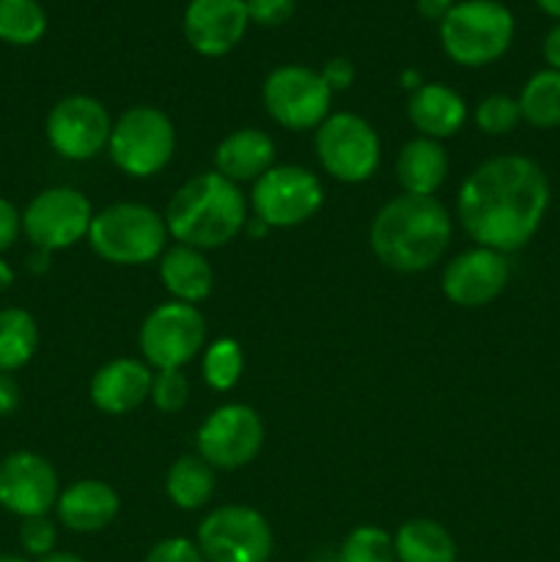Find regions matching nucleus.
<instances>
[{
    "mask_svg": "<svg viewBox=\"0 0 560 562\" xmlns=\"http://www.w3.org/2000/svg\"><path fill=\"white\" fill-rule=\"evenodd\" d=\"M253 209L269 228H294L318 212L324 201L322 181L296 165L269 168L253 187Z\"/></svg>",
    "mask_w": 560,
    "mask_h": 562,
    "instance_id": "9b49d317",
    "label": "nucleus"
},
{
    "mask_svg": "<svg viewBox=\"0 0 560 562\" xmlns=\"http://www.w3.org/2000/svg\"><path fill=\"white\" fill-rule=\"evenodd\" d=\"M250 22L261 27H278L291 20L296 3L294 0H245Z\"/></svg>",
    "mask_w": 560,
    "mask_h": 562,
    "instance_id": "72a5a7b5",
    "label": "nucleus"
},
{
    "mask_svg": "<svg viewBox=\"0 0 560 562\" xmlns=\"http://www.w3.org/2000/svg\"><path fill=\"white\" fill-rule=\"evenodd\" d=\"M450 214L434 195L393 198L379 209L371 225V247L395 272H423L434 267L450 241Z\"/></svg>",
    "mask_w": 560,
    "mask_h": 562,
    "instance_id": "f03ea898",
    "label": "nucleus"
},
{
    "mask_svg": "<svg viewBox=\"0 0 560 562\" xmlns=\"http://www.w3.org/2000/svg\"><path fill=\"white\" fill-rule=\"evenodd\" d=\"M549 206L547 173L519 154L486 159L459 190V220L478 247L514 252L541 228Z\"/></svg>",
    "mask_w": 560,
    "mask_h": 562,
    "instance_id": "f257e3e1",
    "label": "nucleus"
},
{
    "mask_svg": "<svg viewBox=\"0 0 560 562\" xmlns=\"http://www.w3.org/2000/svg\"><path fill=\"white\" fill-rule=\"evenodd\" d=\"M250 16L245 0H190L184 11V36L195 53L220 58L245 36Z\"/></svg>",
    "mask_w": 560,
    "mask_h": 562,
    "instance_id": "f3484780",
    "label": "nucleus"
},
{
    "mask_svg": "<svg viewBox=\"0 0 560 562\" xmlns=\"http://www.w3.org/2000/svg\"><path fill=\"white\" fill-rule=\"evenodd\" d=\"M242 349L236 340L220 338L214 340L206 349V357H203V376H206V384L214 390H231L242 376Z\"/></svg>",
    "mask_w": 560,
    "mask_h": 562,
    "instance_id": "c756f323",
    "label": "nucleus"
},
{
    "mask_svg": "<svg viewBox=\"0 0 560 562\" xmlns=\"http://www.w3.org/2000/svg\"><path fill=\"white\" fill-rule=\"evenodd\" d=\"M110 132V115L104 110L102 102H97L93 97H66L49 110L47 115V140L60 157L75 159H91L108 146Z\"/></svg>",
    "mask_w": 560,
    "mask_h": 562,
    "instance_id": "4468645a",
    "label": "nucleus"
},
{
    "mask_svg": "<svg viewBox=\"0 0 560 562\" xmlns=\"http://www.w3.org/2000/svg\"><path fill=\"white\" fill-rule=\"evenodd\" d=\"M519 113L536 130L560 126V71L541 69L525 82L519 93Z\"/></svg>",
    "mask_w": 560,
    "mask_h": 562,
    "instance_id": "bb28decb",
    "label": "nucleus"
},
{
    "mask_svg": "<svg viewBox=\"0 0 560 562\" xmlns=\"http://www.w3.org/2000/svg\"><path fill=\"white\" fill-rule=\"evenodd\" d=\"M519 121V102L505 97V93H492V97L483 99L475 110L478 130L486 132V135H508Z\"/></svg>",
    "mask_w": 560,
    "mask_h": 562,
    "instance_id": "7c9ffc66",
    "label": "nucleus"
},
{
    "mask_svg": "<svg viewBox=\"0 0 560 562\" xmlns=\"http://www.w3.org/2000/svg\"><path fill=\"white\" fill-rule=\"evenodd\" d=\"M168 225L143 203H113L93 214L88 241L93 252L119 267L148 263L165 252Z\"/></svg>",
    "mask_w": 560,
    "mask_h": 562,
    "instance_id": "39448f33",
    "label": "nucleus"
},
{
    "mask_svg": "<svg viewBox=\"0 0 560 562\" xmlns=\"http://www.w3.org/2000/svg\"><path fill=\"white\" fill-rule=\"evenodd\" d=\"M198 456L217 470L250 464L264 445V423L250 406L228 404L214 409L198 428Z\"/></svg>",
    "mask_w": 560,
    "mask_h": 562,
    "instance_id": "ddd939ff",
    "label": "nucleus"
},
{
    "mask_svg": "<svg viewBox=\"0 0 560 562\" xmlns=\"http://www.w3.org/2000/svg\"><path fill=\"white\" fill-rule=\"evenodd\" d=\"M395 173L410 195H434L448 176V154L432 137H415L401 148Z\"/></svg>",
    "mask_w": 560,
    "mask_h": 562,
    "instance_id": "5701e85b",
    "label": "nucleus"
},
{
    "mask_svg": "<svg viewBox=\"0 0 560 562\" xmlns=\"http://www.w3.org/2000/svg\"><path fill=\"white\" fill-rule=\"evenodd\" d=\"M536 5L544 11V14L558 16L560 20V0H536Z\"/></svg>",
    "mask_w": 560,
    "mask_h": 562,
    "instance_id": "37998d69",
    "label": "nucleus"
},
{
    "mask_svg": "<svg viewBox=\"0 0 560 562\" xmlns=\"http://www.w3.org/2000/svg\"><path fill=\"white\" fill-rule=\"evenodd\" d=\"M152 379L146 362L113 360L99 368L91 379V398L104 415H126L152 395Z\"/></svg>",
    "mask_w": 560,
    "mask_h": 562,
    "instance_id": "a211bd4d",
    "label": "nucleus"
},
{
    "mask_svg": "<svg viewBox=\"0 0 560 562\" xmlns=\"http://www.w3.org/2000/svg\"><path fill=\"white\" fill-rule=\"evenodd\" d=\"M143 562H206L203 560L198 543L187 541V538H165L159 541L152 552L146 554Z\"/></svg>",
    "mask_w": 560,
    "mask_h": 562,
    "instance_id": "f704fd0d",
    "label": "nucleus"
},
{
    "mask_svg": "<svg viewBox=\"0 0 560 562\" xmlns=\"http://www.w3.org/2000/svg\"><path fill=\"white\" fill-rule=\"evenodd\" d=\"M38 562H86V560L77 558V554H71V552H53V554H47V558H42Z\"/></svg>",
    "mask_w": 560,
    "mask_h": 562,
    "instance_id": "79ce46f5",
    "label": "nucleus"
},
{
    "mask_svg": "<svg viewBox=\"0 0 560 562\" xmlns=\"http://www.w3.org/2000/svg\"><path fill=\"white\" fill-rule=\"evenodd\" d=\"M58 519L71 532H99L119 514V494L102 481H77L60 492Z\"/></svg>",
    "mask_w": 560,
    "mask_h": 562,
    "instance_id": "6ab92c4d",
    "label": "nucleus"
},
{
    "mask_svg": "<svg viewBox=\"0 0 560 562\" xmlns=\"http://www.w3.org/2000/svg\"><path fill=\"white\" fill-rule=\"evenodd\" d=\"M322 77L329 86V91H344V88H349L355 82V66L346 58H333L324 66Z\"/></svg>",
    "mask_w": 560,
    "mask_h": 562,
    "instance_id": "e433bc0d",
    "label": "nucleus"
},
{
    "mask_svg": "<svg viewBox=\"0 0 560 562\" xmlns=\"http://www.w3.org/2000/svg\"><path fill=\"white\" fill-rule=\"evenodd\" d=\"M195 543L206 562H267L272 530L256 508L223 505L201 521Z\"/></svg>",
    "mask_w": 560,
    "mask_h": 562,
    "instance_id": "0eeeda50",
    "label": "nucleus"
},
{
    "mask_svg": "<svg viewBox=\"0 0 560 562\" xmlns=\"http://www.w3.org/2000/svg\"><path fill=\"white\" fill-rule=\"evenodd\" d=\"M38 327L33 316L22 307L0 311V373H11L27 366L36 355Z\"/></svg>",
    "mask_w": 560,
    "mask_h": 562,
    "instance_id": "a878e982",
    "label": "nucleus"
},
{
    "mask_svg": "<svg viewBox=\"0 0 560 562\" xmlns=\"http://www.w3.org/2000/svg\"><path fill=\"white\" fill-rule=\"evenodd\" d=\"M395 560L399 562H456L453 536L432 519H412L393 536Z\"/></svg>",
    "mask_w": 560,
    "mask_h": 562,
    "instance_id": "b1692460",
    "label": "nucleus"
},
{
    "mask_svg": "<svg viewBox=\"0 0 560 562\" xmlns=\"http://www.w3.org/2000/svg\"><path fill=\"white\" fill-rule=\"evenodd\" d=\"M247 206L239 187L220 173H201L179 187L165 212V225L179 245L214 250L239 236Z\"/></svg>",
    "mask_w": 560,
    "mask_h": 562,
    "instance_id": "7ed1b4c3",
    "label": "nucleus"
},
{
    "mask_svg": "<svg viewBox=\"0 0 560 562\" xmlns=\"http://www.w3.org/2000/svg\"><path fill=\"white\" fill-rule=\"evenodd\" d=\"M58 475L53 464L31 450H16L0 461V505L20 519L47 516L58 503Z\"/></svg>",
    "mask_w": 560,
    "mask_h": 562,
    "instance_id": "2eb2a0df",
    "label": "nucleus"
},
{
    "mask_svg": "<svg viewBox=\"0 0 560 562\" xmlns=\"http://www.w3.org/2000/svg\"><path fill=\"white\" fill-rule=\"evenodd\" d=\"M439 38L456 64H494L514 42V14L497 0H461L439 22Z\"/></svg>",
    "mask_w": 560,
    "mask_h": 562,
    "instance_id": "20e7f679",
    "label": "nucleus"
},
{
    "mask_svg": "<svg viewBox=\"0 0 560 562\" xmlns=\"http://www.w3.org/2000/svg\"><path fill=\"white\" fill-rule=\"evenodd\" d=\"M11 283H14V272H11L9 263H5L3 258H0V291L9 289Z\"/></svg>",
    "mask_w": 560,
    "mask_h": 562,
    "instance_id": "a19ab883",
    "label": "nucleus"
},
{
    "mask_svg": "<svg viewBox=\"0 0 560 562\" xmlns=\"http://www.w3.org/2000/svg\"><path fill=\"white\" fill-rule=\"evenodd\" d=\"M187 398H190V384L181 371H159L152 379V401L159 412H173L184 409Z\"/></svg>",
    "mask_w": 560,
    "mask_h": 562,
    "instance_id": "2f4dec72",
    "label": "nucleus"
},
{
    "mask_svg": "<svg viewBox=\"0 0 560 562\" xmlns=\"http://www.w3.org/2000/svg\"><path fill=\"white\" fill-rule=\"evenodd\" d=\"M47 31V14L38 0H0V42L27 47Z\"/></svg>",
    "mask_w": 560,
    "mask_h": 562,
    "instance_id": "cd10ccee",
    "label": "nucleus"
},
{
    "mask_svg": "<svg viewBox=\"0 0 560 562\" xmlns=\"http://www.w3.org/2000/svg\"><path fill=\"white\" fill-rule=\"evenodd\" d=\"M508 278L511 267L503 252L489 250V247H475V250L456 256L445 267L443 291L453 305L481 307L503 294Z\"/></svg>",
    "mask_w": 560,
    "mask_h": 562,
    "instance_id": "dca6fc26",
    "label": "nucleus"
},
{
    "mask_svg": "<svg viewBox=\"0 0 560 562\" xmlns=\"http://www.w3.org/2000/svg\"><path fill=\"white\" fill-rule=\"evenodd\" d=\"M275 162V143L261 130H236L214 151L217 173L236 181H258Z\"/></svg>",
    "mask_w": 560,
    "mask_h": 562,
    "instance_id": "412c9836",
    "label": "nucleus"
},
{
    "mask_svg": "<svg viewBox=\"0 0 560 562\" xmlns=\"http://www.w3.org/2000/svg\"><path fill=\"white\" fill-rule=\"evenodd\" d=\"M176 148V132L159 108L137 104L126 110L110 132L108 151L126 176L146 179L170 162Z\"/></svg>",
    "mask_w": 560,
    "mask_h": 562,
    "instance_id": "423d86ee",
    "label": "nucleus"
},
{
    "mask_svg": "<svg viewBox=\"0 0 560 562\" xmlns=\"http://www.w3.org/2000/svg\"><path fill=\"white\" fill-rule=\"evenodd\" d=\"M206 322L187 302H165L154 307L141 327V351L157 371H179L203 349Z\"/></svg>",
    "mask_w": 560,
    "mask_h": 562,
    "instance_id": "1a4fd4ad",
    "label": "nucleus"
},
{
    "mask_svg": "<svg viewBox=\"0 0 560 562\" xmlns=\"http://www.w3.org/2000/svg\"><path fill=\"white\" fill-rule=\"evenodd\" d=\"M406 115L415 130L423 132V137L439 140V137H448L461 130L467 119V104L445 82H423L421 88L412 91L410 102H406Z\"/></svg>",
    "mask_w": 560,
    "mask_h": 562,
    "instance_id": "aec40b11",
    "label": "nucleus"
},
{
    "mask_svg": "<svg viewBox=\"0 0 560 562\" xmlns=\"http://www.w3.org/2000/svg\"><path fill=\"white\" fill-rule=\"evenodd\" d=\"M214 486V467L206 464L201 456H181L173 461L165 477V492L170 503L179 505L181 510H198L212 499Z\"/></svg>",
    "mask_w": 560,
    "mask_h": 562,
    "instance_id": "393cba45",
    "label": "nucleus"
},
{
    "mask_svg": "<svg viewBox=\"0 0 560 562\" xmlns=\"http://www.w3.org/2000/svg\"><path fill=\"white\" fill-rule=\"evenodd\" d=\"M0 562H27V560L16 558V554H0Z\"/></svg>",
    "mask_w": 560,
    "mask_h": 562,
    "instance_id": "c03bdc74",
    "label": "nucleus"
},
{
    "mask_svg": "<svg viewBox=\"0 0 560 562\" xmlns=\"http://www.w3.org/2000/svg\"><path fill=\"white\" fill-rule=\"evenodd\" d=\"M20 406V387L11 373H0V417L11 415Z\"/></svg>",
    "mask_w": 560,
    "mask_h": 562,
    "instance_id": "4c0bfd02",
    "label": "nucleus"
},
{
    "mask_svg": "<svg viewBox=\"0 0 560 562\" xmlns=\"http://www.w3.org/2000/svg\"><path fill=\"white\" fill-rule=\"evenodd\" d=\"M159 278L173 300L187 305L206 300L214 289V272L209 261L201 250L187 245H176L159 256Z\"/></svg>",
    "mask_w": 560,
    "mask_h": 562,
    "instance_id": "4be33fe9",
    "label": "nucleus"
},
{
    "mask_svg": "<svg viewBox=\"0 0 560 562\" xmlns=\"http://www.w3.org/2000/svg\"><path fill=\"white\" fill-rule=\"evenodd\" d=\"M22 231V214L16 212V206L5 198H0V256H3L9 247H14V241L20 239Z\"/></svg>",
    "mask_w": 560,
    "mask_h": 562,
    "instance_id": "c9c22d12",
    "label": "nucleus"
},
{
    "mask_svg": "<svg viewBox=\"0 0 560 562\" xmlns=\"http://www.w3.org/2000/svg\"><path fill=\"white\" fill-rule=\"evenodd\" d=\"M453 5L456 0H417V11H421V16H426V20L432 22H443L445 16L450 14Z\"/></svg>",
    "mask_w": 560,
    "mask_h": 562,
    "instance_id": "58836bf2",
    "label": "nucleus"
},
{
    "mask_svg": "<svg viewBox=\"0 0 560 562\" xmlns=\"http://www.w3.org/2000/svg\"><path fill=\"white\" fill-rule=\"evenodd\" d=\"M55 541H58V530L47 516H31L22 519L20 527V543L31 558H47L55 552Z\"/></svg>",
    "mask_w": 560,
    "mask_h": 562,
    "instance_id": "473e14b6",
    "label": "nucleus"
},
{
    "mask_svg": "<svg viewBox=\"0 0 560 562\" xmlns=\"http://www.w3.org/2000/svg\"><path fill=\"white\" fill-rule=\"evenodd\" d=\"M91 203L71 187L44 190L22 212V231L42 252L66 250L77 245L91 228Z\"/></svg>",
    "mask_w": 560,
    "mask_h": 562,
    "instance_id": "f8f14e48",
    "label": "nucleus"
},
{
    "mask_svg": "<svg viewBox=\"0 0 560 562\" xmlns=\"http://www.w3.org/2000/svg\"><path fill=\"white\" fill-rule=\"evenodd\" d=\"M338 562H395V547L382 527H357L338 549Z\"/></svg>",
    "mask_w": 560,
    "mask_h": 562,
    "instance_id": "c85d7f7f",
    "label": "nucleus"
},
{
    "mask_svg": "<svg viewBox=\"0 0 560 562\" xmlns=\"http://www.w3.org/2000/svg\"><path fill=\"white\" fill-rule=\"evenodd\" d=\"M316 154L333 179L360 184L379 168V137L360 115L335 113L316 130Z\"/></svg>",
    "mask_w": 560,
    "mask_h": 562,
    "instance_id": "6e6552de",
    "label": "nucleus"
},
{
    "mask_svg": "<svg viewBox=\"0 0 560 562\" xmlns=\"http://www.w3.org/2000/svg\"><path fill=\"white\" fill-rule=\"evenodd\" d=\"M329 99L333 91L322 71L307 66H280L264 82V108L285 130H318L329 113Z\"/></svg>",
    "mask_w": 560,
    "mask_h": 562,
    "instance_id": "9d476101",
    "label": "nucleus"
},
{
    "mask_svg": "<svg viewBox=\"0 0 560 562\" xmlns=\"http://www.w3.org/2000/svg\"><path fill=\"white\" fill-rule=\"evenodd\" d=\"M544 58H547L549 69L560 71V22L544 38Z\"/></svg>",
    "mask_w": 560,
    "mask_h": 562,
    "instance_id": "ea45409f",
    "label": "nucleus"
}]
</instances>
